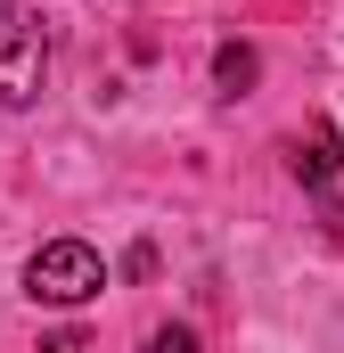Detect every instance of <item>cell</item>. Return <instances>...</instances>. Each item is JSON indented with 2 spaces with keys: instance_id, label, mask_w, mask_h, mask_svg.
Masks as SVG:
<instances>
[{
  "instance_id": "1",
  "label": "cell",
  "mask_w": 344,
  "mask_h": 353,
  "mask_svg": "<svg viewBox=\"0 0 344 353\" xmlns=\"http://www.w3.org/2000/svg\"><path fill=\"white\" fill-rule=\"evenodd\" d=\"M98 288H107V263H98V247H83V239H50L25 263V296L33 304H90Z\"/></svg>"
},
{
  "instance_id": "2",
  "label": "cell",
  "mask_w": 344,
  "mask_h": 353,
  "mask_svg": "<svg viewBox=\"0 0 344 353\" xmlns=\"http://www.w3.org/2000/svg\"><path fill=\"white\" fill-rule=\"evenodd\" d=\"M50 74V33L41 17H0V107H33Z\"/></svg>"
},
{
  "instance_id": "3",
  "label": "cell",
  "mask_w": 344,
  "mask_h": 353,
  "mask_svg": "<svg viewBox=\"0 0 344 353\" xmlns=\"http://www.w3.org/2000/svg\"><path fill=\"white\" fill-rule=\"evenodd\" d=\"M336 165H344L336 123H312V132L295 140V181H303V189H328V181H336Z\"/></svg>"
},
{
  "instance_id": "4",
  "label": "cell",
  "mask_w": 344,
  "mask_h": 353,
  "mask_svg": "<svg viewBox=\"0 0 344 353\" xmlns=\"http://www.w3.org/2000/svg\"><path fill=\"white\" fill-rule=\"evenodd\" d=\"M255 74H262V58L246 41H222V50H213V83L222 90H255Z\"/></svg>"
},
{
  "instance_id": "5",
  "label": "cell",
  "mask_w": 344,
  "mask_h": 353,
  "mask_svg": "<svg viewBox=\"0 0 344 353\" xmlns=\"http://www.w3.org/2000/svg\"><path fill=\"white\" fill-rule=\"evenodd\" d=\"M148 353H197V329H180V321L172 329H148Z\"/></svg>"
},
{
  "instance_id": "6",
  "label": "cell",
  "mask_w": 344,
  "mask_h": 353,
  "mask_svg": "<svg viewBox=\"0 0 344 353\" xmlns=\"http://www.w3.org/2000/svg\"><path fill=\"white\" fill-rule=\"evenodd\" d=\"M320 230H328V247H336V255H344V205H336V197L320 205Z\"/></svg>"
},
{
  "instance_id": "7",
  "label": "cell",
  "mask_w": 344,
  "mask_h": 353,
  "mask_svg": "<svg viewBox=\"0 0 344 353\" xmlns=\"http://www.w3.org/2000/svg\"><path fill=\"white\" fill-rule=\"evenodd\" d=\"M0 17H8V0H0Z\"/></svg>"
}]
</instances>
